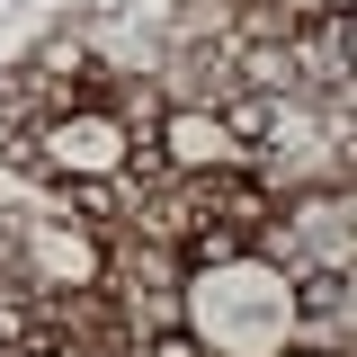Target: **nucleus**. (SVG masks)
Masks as SVG:
<instances>
[{
    "label": "nucleus",
    "instance_id": "nucleus-2",
    "mask_svg": "<svg viewBox=\"0 0 357 357\" xmlns=\"http://www.w3.org/2000/svg\"><path fill=\"white\" fill-rule=\"evenodd\" d=\"M0 241H18V286L36 295H98L107 286V232L72 215H0Z\"/></svg>",
    "mask_w": 357,
    "mask_h": 357
},
{
    "label": "nucleus",
    "instance_id": "nucleus-4",
    "mask_svg": "<svg viewBox=\"0 0 357 357\" xmlns=\"http://www.w3.org/2000/svg\"><path fill=\"white\" fill-rule=\"evenodd\" d=\"M161 170L170 178H241L250 170V126L232 98H178L161 107Z\"/></svg>",
    "mask_w": 357,
    "mask_h": 357
},
{
    "label": "nucleus",
    "instance_id": "nucleus-6",
    "mask_svg": "<svg viewBox=\"0 0 357 357\" xmlns=\"http://www.w3.org/2000/svg\"><path fill=\"white\" fill-rule=\"evenodd\" d=\"M286 357H349V349H286Z\"/></svg>",
    "mask_w": 357,
    "mask_h": 357
},
{
    "label": "nucleus",
    "instance_id": "nucleus-3",
    "mask_svg": "<svg viewBox=\"0 0 357 357\" xmlns=\"http://www.w3.org/2000/svg\"><path fill=\"white\" fill-rule=\"evenodd\" d=\"M27 161L54 170V178H126L134 134H126V116H116V89H107V98L54 107V116L36 126V143H27Z\"/></svg>",
    "mask_w": 357,
    "mask_h": 357
},
{
    "label": "nucleus",
    "instance_id": "nucleus-1",
    "mask_svg": "<svg viewBox=\"0 0 357 357\" xmlns=\"http://www.w3.org/2000/svg\"><path fill=\"white\" fill-rule=\"evenodd\" d=\"M178 331L206 357H286L295 349V268L268 250H215L178 277Z\"/></svg>",
    "mask_w": 357,
    "mask_h": 357
},
{
    "label": "nucleus",
    "instance_id": "nucleus-5",
    "mask_svg": "<svg viewBox=\"0 0 357 357\" xmlns=\"http://www.w3.org/2000/svg\"><path fill=\"white\" fill-rule=\"evenodd\" d=\"M27 357H81V349H72V340H45V349H27Z\"/></svg>",
    "mask_w": 357,
    "mask_h": 357
}]
</instances>
